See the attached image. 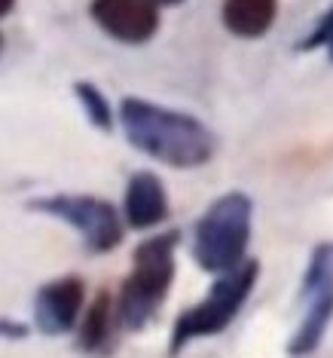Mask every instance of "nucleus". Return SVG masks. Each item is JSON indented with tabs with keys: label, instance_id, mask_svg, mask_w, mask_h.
<instances>
[{
	"label": "nucleus",
	"instance_id": "f257e3e1",
	"mask_svg": "<svg viewBox=\"0 0 333 358\" xmlns=\"http://www.w3.org/2000/svg\"><path fill=\"white\" fill-rule=\"evenodd\" d=\"M117 120L135 150L168 169L208 166L217 153V135L193 113L126 95L117 108Z\"/></svg>",
	"mask_w": 333,
	"mask_h": 358
},
{
	"label": "nucleus",
	"instance_id": "f03ea898",
	"mask_svg": "<svg viewBox=\"0 0 333 358\" xmlns=\"http://www.w3.org/2000/svg\"><path fill=\"white\" fill-rule=\"evenodd\" d=\"M181 245V233L165 230L147 236L132 255V273L119 285V294L113 297V313L123 331H144L165 303L172 291L177 260L175 251Z\"/></svg>",
	"mask_w": 333,
	"mask_h": 358
},
{
	"label": "nucleus",
	"instance_id": "7ed1b4c3",
	"mask_svg": "<svg viewBox=\"0 0 333 358\" xmlns=\"http://www.w3.org/2000/svg\"><path fill=\"white\" fill-rule=\"evenodd\" d=\"M254 199L242 190L217 196L193 227V260L199 270L223 275L248 260Z\"/></svg>",
	"mask_w": 333,
	"mask_h": 358
},
{
	"label": "nucleus",
	"instance_id": "20e7f679",
	"mask_svg": "<svg viewBox=\"0 0 333 358\" xmlns=\"http://www.w3.org/2000/svg\"><path fill=\"white\" fill-rule=\"evenodd\" d=\"M260 279V260H245L235 270L217 275L214 285L199 303L184 309L172 324V337H168V355H181L190 343L205 337H217L230 324L239 319L242 306L248 303V297L254 294Z\"/></svg>",
	"mask_w": 333,
	"mask_h": 358
},
{
	"label": "nucleus",
	"instance_id": "39448f33",
	"mask_svg": "<svg viewBox=\"0 0 333 358\" xmlns=\"http://www.w3.org/2000/svg\"><path fill=\"white\" fill-rule=\"evenodd\" d=\"M333 324V242H318L299 282V322L288 340L290 358L318 352Z\"/></svg>",
	"mask_w": 333,
	"mask_h": 358
},
{
	"label": "nucleus",
	"instance_id": "423d86ee",
	"mask_svg": "<svg viewBox=\"0 0 333 358\" xmlns=\"http://www.w3.org/2000/svg\"><path fill=\"white\" fill-rule=\"evenodd\" d=\"M28 208L74 227L89 255H108V251L119 248L126 233L123 215L117 211V206L101 196H89V193H52V196L31 199Z\"/></svg>",
	"mask_w": 333,
	"mask_h": 358
},
{
	"label": "nucleus",
	"instance_id": "0eeeda50",
	"mask_svg": "<svg viewBox=\"0 0 333 358\" xmlns=\"http://www.w3.org/2000/svg\"><path fill=\"white\" fill-rule=\"evenodd\" d=\"M89 15L117 43L141 46L159 31V6L153 0H92Z\"/></svg>",
	"mask_w": 333,
	"mask_h": 358
},
{
	"label": "nucleus",
	"instance_id": "6e6552de",
	"mask_svg": "<svg viewBox=\"0 0 333 358\" xmlns=\"http://www.w3.org/2000/svg\"><path fill=\"white\" fill-rule=\"evenodd\" d=\"M86 309V282L80 275H61L40 285L34 294V324L46 337H61L80 324Z\"/></svg>",
	"mask_w": 333,
	"mask_h": 358
},
{
	"label": "nucleus",
	"instance_id": "1a4fd4ad",
	"mask_svg": "<svg viewBox=\"0 0 333 358\" xmlns=\"http://www.w3.org/2000/svg\"><path fill=\"white\" fill-rule=\"evenodd\" d=\"M168 190L156 172H135L123 193V224L132 230H156L168 221Z\"/></svg>",
	"mask_w": 333,
	"mask_h": 358
},
{
	"label": "nucleus",
	"instance_id": "9d476101",
	"mask_svg": "<svg viewBox=\"0 0 333 358\" xmlns=\"http://www.w3.org/2000/svg\"><path fill=\"white\" fill-rule=\"evenodd\" d=\"M117 313H113V297L110 291H98L92 303L83 309L77 324V346L86 355H108L117 340Z\"/></svg>",
	"mask_w": 333,
	"mask_h": 358
},
{
	"label": "nucleus",
	"instance_id": "9b49d317",
	"mask_svg": "<svg viewBox=\"0 0 333 358\" xmlns=\"http://www.w3.org/2000/svg\"><path fill=\"white\" fill-rule=\"evenodd\" d=\"M279 15V0H223L221 22L232 37L260 40L269 34Z\"/></svg>",
	"mask_w": 333,
	"mask_h": 358
},
{
	"label": "nucleus",
	"instance_id": "f8f14e48",
	"mask_svg": "<svg viewBox=\"0 0 333 358\" xmlns=\"http://www.w3.org/2000/svg\"><path fill=\"white\" fill-rule=\"evenodd\" d=\"M74 99L80 101L86 120L98 129V132H110L113 123H117V113H113L108 95H104L101 89L92 83V80H77V83H74Z\"/></svg>",
	"mask_w": 333,
	"mask_h": 358
},
{
	"label": "nucleus",
	"instance_id": "ddd939ff",
	"mask_svg": "<svg viewBox=\"0 0 333 358\" xmlns=\"http://www.w3.org/2000/svg\"><path fill=\"white\" fill-rule=\"evenodd\" d=\"M297 52H315V50H324L327 52V59L333 62V3L330 10L321 15L318 22H315V28L309 31L306 37H299L294 43Z\"/></svg>",
	"mask_w": 333,
	"mask_h": 358
},
{
	"label": "nucleus",
	"instance_id": "4468645a",
	"mask_svg": "<svg viewBox=\"0 0 333 358\" xmlns=\"http://www.w3.org/2000/svg\"><path fill=\"white\" fill-rule=\"evenodd\" d=\"M0 337H6V340H22V337H28V324L0 319Z\"/></svg>",
	"mask_w": 333,
	"mask_h": 358
},
{
	"label": "nucleus",
	"instance_id": "2eb2a0df",
	"mask_svg": "<svg viewBox=\"0 0 333 358\" xmlns=\"http://www.w3.org/2000/svg\"><path fill=\"white\" fill-rule=\"evenodd\" d=\"M15 10V0H0V19H3V15H10Z\"/></svg>",
	"mask_w": 333,
	"mask_h": 358
},
{
	"label": "nucleus",
	"instance_id": "dca6fc26",
	"mask_svg": "<svg viewBox=\"0 0 333 358\" xmlns=\"http://www.w3.org/2000/svg\"><path fill=\"white\" fill-rule=\"evenodd\" d=\"M156 6H177V3H184V0H153Z\"/></svg>",
	"mask_w": 333,
	"mask_h": 358
},
{
	"label": "nucleus",
	"instance_id": "f3484780",
	"mask_svg": "<svg viewBox=\"0 0 333 358\" xmlns=\"http://www.w3.org/2000/svg\"><path fill=\"white\" fill-rule=\"evenodd\" d=\"M0 50H3V34H0Z\"/></svg>",
	"mask_w": 333,
	"mask_h": 358
}]
</instances>
